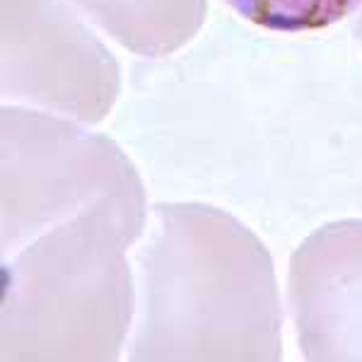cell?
Wrapping results in <instances>:
<instances>
[{
	"mask_svg": "<svg viewBox=\"0 0 362 362\" xmlns=\"http://www.w3.org/2000/svg\"><path fill=\"white\" fill-rule=\"evenodd\" d=\"M288 297L309 362H362V220L312 232L290 259Z\"/></svg>",
	"mask_w": 362,
	"mask_h": 362,
	"instance_id": "5",
	"label": "cell"
},
{
	"mask_svg": "<svg viewBox=\"0 0 362 362\" xmlns=\"http://www.w3.org/2000/svg\"><path fill=\"white\" fill-rule=\"evenodd\" d=\"M360 32H362V20H360Z\"/></svg>",
	"mask_w": 362,
	"mask_h": 362,
	"instance_id": "8",
	"label": "cell"
},
{
	"mask_svg": "<svg viewBox=\"0 0 362 362\" xmlns=\"http://www.w3.org/2000/svg\"><path fill=\"white\" fill-rule=\"evenodd\" d=\"M148 215L95 210L3 251V362H114L136 314L126 249Z\"/></svg>",
	"mask_w": 362,
	"mask_h": 362,
	"instance_id": "2",
	"label": "cell"
},
{
	"mask_svg": "<svg viewBox=\"0 0 362 362\" xmlns=\"http://www.w3.org/2000/svg\"><path fill=\"white\" fill-rule=\"evenodd\" d=\"M3 104L39 107L95 126L121 92L112 51L63 0H0Z\"/></svg>",
	"mask_w": 362,
	"mask_h": 362,
	"instance_id": "4",
	"label": "cell"
},
{
	"mask_svg": "<svg viewBox=\"0 0 362 362\" xmlns=\"http://www.w3.org/2000/svg\"><path fill=\"white\" fill-rule=\"evenodd\" d=\"M237 15L271 32H319L346 20L362 0H227Z\"/></svg>",
	"mask_w": 362,
	"mask_h": 362,
	"instance_id": "7",
	"label": "cell"
},
{
	"mask_svg": "<svg viewBox=\"0 0 362 362\" xmlns=\"http://www.w3.org/2000/svg\"><path fill=\"white\" fill-rule=\"evenodd\" d=\"M3 251L95 210L148 215L138 169L112 138L3 104Z\"/></svg>",
	"mask_w": 362,
	"mask_h": 362,
	"instance_id": "3",
	"label": "cell"
},
{
	"mask_svg": "<svg viewBox=\"0 0 362 362\" xmlns=\"http://www.w3.org/2000/svg\"><path fill=\"white\" fill-rule=\"evenodd\" d=\"M131 54L162 58L203 27L208 0H68Z\"/></svg>",
	"mask_w": 362,
	"mask_h": 362,
	"instance_id": "6",
	"label": "cell"
},
{
	"mask_svg": "<svg viewBox=\"0 0 362 362\" xmlns=\"http://www.w3.org/2000/svg\"><path fill=\"white\" fill-rule=\"evenodd\" d=\"M128 360L278 362L283 307L271 251L232 213L157 203L138 251Z\"/></svg>",
	"mask_w": 362,
	"mask_h": 362,
	"instance_id": "1",
	"label": "cell"
}]
</instances>
